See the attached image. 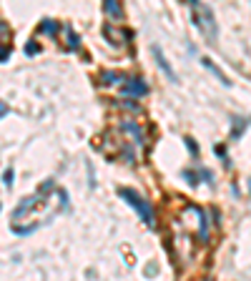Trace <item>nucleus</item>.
<instances>
[{
    "label": "nucleus",
    "mask_w": 251,
    "mask_h": 281,
    "mask_svg": "<svg viewBox=\"0 0 251 281\" xmlns=\"http://www.w3.org/2000/svg\"><path fill=\"white\" fill-rule=\"evenodd\" d=\"M38 51H40V46H38L35 40H33V43H28V46H25V53H28V55H35Z\"/></svg>",
    "instance_id": "nucleus-15"
},
{
    "label": "nucleus",
    "mask_w": 251,
    "mask_h": 281,
    "mask_svg": "<svg viewBox=\"0 0 251 281\" xmlns=\"http://www.w3.org/2000/svg\"><path fill=\"white\" fill-rule=\"evenodd\" d=\"M118 196L128 204L136 213H138V219L146 224V226H156V216H153V208H151V204H149V199H143L138 191H133V188H118Z\"/></svg>",
    "instance_id": "nucleus-3"
},
{
    "label": "nucleus",
    "mask_w": 251,
    "mask_h": 281,
    "mask_svg": "<svg viewBox=\"0 0 251 281\" xmlns=\"http://www.w3.org/2000/svg\"><path fill=\"white\" fill-rule=\"evenodd\" d=\"M188 8H191V20L194 26L201 30V35L208 40V43H216L219 38V26H216V18H214V10L203 5L201 0H188Z\"/></svg>",
    "instance_id": "nucleus-2"
},
{
    "label": "nucleus",
    "mask_w": 251,
    "mask_h": 281,
    "mask_svg": "<svg viewBox=\"0 0 251 281\" xmlns=\"http://www.w3.org/2000/svg\"><path fill=\"white\" fill-rule=\"evenodd\" d=\"M199 60H201V63H203V68H206V71H211V73H214V76H216V78H219V80H221V83H224V85H228V78H226V76H224V71H221V68H219V66H216V63H211V60H208V58H206V55H201V58H199Z\"/></svg>",
    "instance_id": "nucleus-8"
},
{
    "label": "nucleus",
    "mask_w": 251,
    "mask_h": 281,
    "mask_svg": "<svg viewBox=\"0 0 251 281\" xmlns=\"http://www.w3.org/2000/svg\"><path fill=\"white\" fill-rule=\"evenodd\" d=\"M183 179H186V183H191V186H196V183H199L194 171H183Z\"/></svg>",
    "instance_id": "nucleus-13"
},
{
    "label": "nucleus",
    "mask_w": 251,
    "mask_h": 281,
    "mask_svg": "<svg viewBox=\"0 0 251 281\" xmlns=\"http://www.w3.org/2000/svg\"><path fill=\"white\" fill-rule=\"evenodd\" d=\"M98 78H100V83H103V85H116V83H123L128 76H123V73H113V71H103Z\"/></svg>",
    "instance_id": "nucleus-9"
},
{
    "label": "nucleus",
    "mask_w": 251,
    "mask_h": 281,
    "mask_svg": "<svg viewBox=\"0 0 251 281\" xmlns=\"http://www.w3.org/2000/svg\"><path fill=\"white\" fill-rule=\"evenodd\" d=\"M103 10H106L113 20H123V8L118 0H103Z\"/></svg>",
    "instance_id": "nucleus-7"
},
{
    "label": "nucleus",
    "mask_w": 251,
    "mask_h": 281,
    "mask_svg": "<svg viewBox=\"0 0 251 281\" xmlns=\"http://www.w3.org/2000/svg\"><path fill=\"white\" fill-rule=\"evenodd\" d=\"M186 146H188V151H191L194 156H199V146H196V141H191V138H186Z\"/></svg>",
    "instance_id": "nucleus-16"
},
{
    "label": "nucleus",
    "mask_w": 251,
    "mask_h": 281,
    "mask_svg": "<svg viewBox=\"0 0 251 281\" xmlns=\"http://www.w3.org/2000/svg\"><path fill=\"white\" fill-rule=\"evenodd\" d=\"M249 193H251V179H249Z\"/></svg>",
    "instance_id": "nucleus-17"
},
{
    "label": "nucleus",
    "mask_w": 251,
    "mask_h": 281,
    "mask_svg": "<svg viewBox=\"0 0 251 281\" xmlns=\"http://www.w3.org/2000/svg\"><path fill=\"white\" fill-rule=\"evenodd\" d=\"M66 208H68V193L53 179H48L46 183H40L35 193L25 196L10 211V231L15 236H30L46 224H50Z\"/></svg>",
    "instance_id": "nucleus-1"
},
{
    "label": "nucleus",
    "mask_w": 251,
    "mask_h": 281,
    "mask_svg": "<svg viewBox=\"0 0 251 281\" xmlns=\"http://www.w3.org/2000/svg\"><path fill=\"white\" fill-rule=\"evenodd\" d=\"M234 123H236V128L231 131V138H241V133H244V128H246V123H249V121H244L241 116H236V118H234Z\"/></svg>",
    "instance_id": "nucleus-11"
},
{
    "label": "nucleus",
    "mask_w": 251,
    "mask_h": 281,
    "mask_svg": "<svg viewBox=\"0 0 251 281\" xmlns=\"http://www.w3.org/2000/svg\"><path fill=\"white\" fill-rule=\"evenodd\" d=\"M78 46H80V43H78V35H75L73 30H68V48L75 53V51H78Z\"/></svg>",
    "instance_id": "nucleus-12"
},
{
    "label": "nucleus",
    "mask_w": 251,
    "mask_h": 281,
    "mask_svg": "<svg viewBox=\"0 0 251 281\" xmlns=\"http://www.w3.org/2000/svg\"><path fill=\"white\" fill-rule=\"evenodd\" d=\"M3 183H5V188H10V186H13V168H8L5 174H3Z\"/></svg>",
    "instance_id": "nucleus-14"
},
{
    "label": "nucleus",
    "mask_w": 251,
    "mask_h": 281,
    "mask_svg": "<svg viewBox=\"0 0 251 281\" xmlns=\"http://www.w3.org/2000/svg\"><path fill=\"white\" fill-rule=\"evenodd\" d=\"M106 38L113 43V46H126L131 38H133V33L131 30H118V28H113V26H106Z\"/></svg>",
    "instance_id": "nucleus-6"
},
{
    "label": "nucleus",
    "mask_w": 251,
    "mask_h": 281,
    "mask_svg": "<svg viewBox=\"0 0 251 281\" xmlns=\"http://www.w3.org/2000/svg\"><path fill=\"white\" fill-rule=\"evenodd\" d=\"M151 53H153V58H156V63H158V68L166 73V78H169L171 83H178V78H176V71L169 66V60H166V55H163V51H161V46H151Z\"/></svg>",
    "instance_id": "nucleus-5"
},
{
    "label": "nucleus",
    "mask_w": 251,
    "mask_h": 281,
    "mask_svg": "<svg viewBox=\"0 0 251 281\" xmlns=\"http://www.w3.org/2000/svg\"><path fill=\"white\" fill-rule=\"evenodd\" d=\"M121 93L126 98H143L146 93H149V85H146L141 78H136V76H128L121 85Z\"/></svg>",
    "instance_id": "nucleus-4"
},
{
    "label": "nucleus",
    "mask_w": 251,
    "mask_h": 281,
    "mask_svg": "<svg viewBox=\"0 0 251 281\" xmlns=\"http://www.w3.org/2000/svg\"><path fill=\"white\" fill-rule=\"evenodd\" d=\"M38 33H46V35H55L58 33V23L50 18H43L40 20V26H38Z\"/></svg>",
    "instance_id": "nucleus-10"
}]
</instances>
